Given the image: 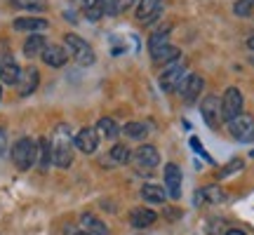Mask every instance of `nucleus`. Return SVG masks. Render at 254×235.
I'll use <instances>...</instances> for the list:
<instances>
[{
    "mask_svg": "<svg viewBox=\"0 0 254 235\" xmlns=\"http://www.w3.org/2000/svg\"><path fill=\"white\" fill-rule=\"evenodd\" d=\"M52 144V165L66 170L73 163V144H71V129L66 125H59L55 132V139L50 141Z\"/></svg>",
    "mask_w": 254,
    "mask_h": 235,
    "instance_id": "obj_1",
    "label": "nucleus"
},
{
    "mask_svg": "<svg viewBox=\"0 0 254 235\" xmlns=\"http://www.w3.org/2000/svg\"><path fill=\"white\" fill-rule=\"evenodd\" d=\"M38 160V144L33 139H19L17 144L12 146V163L17 165V170H31Z\"/></svg>",
    "mask_w": 254,
    "mask_h": 235,
    "instance_id": "obj_2",
    "label": "nucleus"
},
{
    "mask_svg": "<svg viewBox=\"0 0 254 235\" xmlns=\"http://www.w3.org/2000/svg\"><path fill=\"white\" fill-rule=\"evenodd\" d=\"M64 43H66V52L80 63V66H92V63H94V50H92V45L87 40H82V38L75 36V33H68V36L64 38Z\"/></svg>",
    "mask_w": 254,
    "mask_h": 235,
    "instance_id": "obj_3",
    "label": "nucleus"
},
{
    "mask_svg": "<svg viewBox=\"0 0 254 235\" xmlns=\"http://www.w3.org/2000/svg\"><path fill=\"white\" fill-rule=\"evenodd\" d=\"M228 132H231L233 139L243 141V144L252 141L254 139V118L250 116V113H240V116H236L233 120H228Z\"/></svg>",
    "mask_w": 254,
    "mask_h": 235,
    "instance_id": "obj_4",
    "label": "nucleus"
},
{
    "mask_svg": "<svg viewBox=\"0 0 254 235\" xmlns=\"http://www.w3.org/2000/svg\"><path fill=\"white\" fill-rule=\"evenodd\" d=\"M184 78H186V63H184L182 59H177V61H172L170 66H165V71L160 73V87H163L165 92H172L182 85Z\"/></svg>",
    "mask_w": 254,
    "mask_h": 235,
    "instance_id": "obj_5",
    "label": "nucleus"
},
{
    "mask_svg": "<svg viewBox=\"0 0 254 235\" xmlns=\"http://www.w3.org/2000/svg\"><path fill=\"white\" fill-rule=\"evenodd\" d=\"M240 113H243V92L238 87H228L224 92V99H221V118L228 122Z\"/></svg>",
    "mask_w": 254,
    "mask_h": 235,
    "instance_id": "obj_6",
    "label": "nucleus"
},
{
    "mask_svg": "<svg viewBox=\"0 0 254 235\" xmlns=\"http://www.w3.org/2000/svg\"><path fill=\"white\" fill-rule=\"evenodd\" d=\"M200 116H202V120L207 122L212 129H217L219 125H221V101H219V97H214V94H207L205 99H202V104H200Z\"/></svg>",
    "mask_w": 254,
    "mask_h": 235,
    "instance_id": "obj_7",
    "label": "nucleus"
},
{
    "mask_svg": "<svg viewBox=\"0 0 254 235\" xmlns=\"http://www.w3.org/2000/svg\"><path fill=\"white\" fill-rule=\"evenodd\" d=\"M202 87H205L202 75H198V73H186V78L182 80V85H179L177 90H179V97H182L186 104H193V101L200 97Z\"/></svg>",
    "mask_w": 254,
    "mask_h": 235,
    "instance_id": "obj_8",
    "label": "nucleus"
},
{
    "mask_svg": "<svg viewBox=\"0 0 254 235\" xmlns=\"http://www.w3.org/2000/svg\"><path fill=\"white\" fill-rule=\"evenodd\" d=\"M182 170L177 167L174 163H167L165 165V190H167V195L172 200H179L182 198Z\"/></svg>",
    "mask_w": 254,
    "mask_h": 235,
    "instance_id": "obj_9",
    "label": "nucleus"
},
{
    "mask_svg": "<svg viewBox=\"0 0 254 235\" xmlns=\"http://www.w3.org/2000/svg\"><path fill=\"white\" fill-rule=\"evenodd\" d=\"M134 163L139 170H146V172H151L153 167H158V163H160V155H158V148L151 144H144L139 146L134 151Z\"/></svg>",
    "mask_w": 254,
    "mask_h": 235,
    "instance_id": "obj_10",
    "label": "nucleus"
},
{
    "mask_svg": "<svg viewBox=\"0 0 254 235\" xmlns=\"http://www.w3.org/2000/svg\"><path fill=\"white\" fill-rule=\"evenodd\" d=\"M73 144H75V148L82 151V153H87V155L94 153L97 146H99V132H97L94 127H82L80 132L75 134Z\"/></svg>",
    "mask_w": 254,
    "mask_h": 235,
    "instance_id": "obj_11",
    "label": "nucleus"
},
{
    "mask_svg": "<svg viewBox=\"0 0 254 235\" xmlns=\"http://www.w3.org/2000/svg\"><path fill=\"white\" fill-rule=\"evenodd\" d=\"M163 14V0H139V7H136V19L151 24Z\"/></svg>",
    "mask_w": 254,
    "mask_h": 235,
    "instance_id": "obj_12",
    "label": "nucleus"
},
{
    "mask_svg": "<svg viewBox=\"0 0 254 235\" xmlns=\"http://www.w3.org/2000/svg\"><path fill=\"white\" fill-rule=\"evenodd\" d=\"M38 82H40V73H38V68H33V66H28V68H24V71L19 73V94L21 97H28V94H33V92L38 90Z\"/></svg>",
    "mask_w": 254,
    "mask_h": 235,
    "instance_id": "obj_13",
    "label": "nucleus"
},
{
    "mask_svg": "<svg viewBox=\"0 0 254 235\" xmlns=\"http://www.w3.org/2000/svg\"><path fill=\"white\" fill-rule=\"evenodd\" d=\"M226 198V193L219 188V186H205V188L195 190V195H193V205L200 207V205H207V202H221V200Z\"/></svg>",
    "mask_w": 254,
    "mask_h": 235,
    "instance_id": "obj_14",
    "label": "nucleus"
},
{
    "mask_svg": "<svg viewBox=\"0 0 254 235\" xmlns=\"http://www.w3.org/2000/svg\"><path fill=\"white\" fill-rule=\"evenodd\" d=\"M40 57H43V61H45L47 66H52V68H59V66H64V63L68 61V52H66L62 45H47Z\"/></svg>",
    "mask_w": 254,
    "mask_h": 235,
    "instance_id": "obj_15",
    "label": "nucleus"
},
{
    "mask_svg": "<svg viewBox=\"0 0 254 235\" xmlns=\"http://www.w3.org/2000/svg\"><path fill=\"white\" fill-rule=\"evenodd\" d=\"M155 219H158V214H155L153 209L136 207V209H132V214H129V224L134 228H148L155 224Z\"/></svg>",
    "mask_w": 254,
    "mask_h": 235,
    "instance_id": "obj_16",
    "label": "nucleus"
},
{
    "mask_svg": "<svg viewBox=\"0 0 254 235\" xmlns=\"http://www.w3.org/2000/svg\"><path fill=\"white\" fill-rule=\"evenodd\" d=\"M19 73H21V68L17 66V61L12 57H5L2 63H0V80L5 82V85H17Z\"/></svg>",
    "mask_w": 254,
    "mask_h": 235,
    "instance_id": "obj_17",
    "label": "nucleus"
},
{
    "mask_svg": "<svg viewBox=\"0 0 254 235\" xmlns=\"http://www.w3.org/2000/svg\"><path fill=\"white\" fill-rule=\"evenodd\" d=\"M50 26L47 19H40V17H19L14 21V28L17 31H28V33H38V31H45Z\"/></svg>",
    "mask_w": 254,
    "mask_h": 235,
    "instance_id": "obj_18",
    "label": "nucleus"
},
{
    "mask_svg": "<svg viewBox=\"0 0 254 235\" xmlns=\"http://www.w3.org/2000/svg\"><path fill=\"white\" fill-rule=\"evenodd\" d=\"M141 198L146 202H153V205H160L167 200V190L165 186H158V183H146L144 188H141Z\"/></svg>",
    "mask_w": 254,
    "mask_h": 235,
    "instance_id": "obj_19",
    "label": "nucleus"
},
{
    "mask_svg": "<svg viewBox=\"0 0 254 235\" xmlns=\"http://www.w3.org/2000/svg\"><path fill=\"white\" fill-rule=\"evenodd\" d=\"M80 224L85 228V233H92V235H109V228L104 221L94 217V214H82L80 217Z\"/></svg>",
    "mask_w": 254,
    "mask_h": 235,
    "instance_id": "obj_20",
    "label": "nucleus"
},
{
    "mask_svg": "<svg viewBox=\"0 0 254 235\" xmlns=\"http://www.w3.org/2000/svg\"><path fill=\"white\" fill-rule=\"evenodd\" d=\"M50 165H52V144H50V139H40L38 141V167L45 172L50 170Z\"/></svg>",
    "mask_w": 254,
    "mask_h": 235,
    "instance_id": "obj_21",
    "label": "nucleus"
},
{
    "mask_svg": "<svg viewBox=\"0 0 254 235\" xmlns=\"http://www.w3.org/2000/svg\"><path fill=\"white\" fill-rule=\"evenodd\" d=\"M179 50L174 45H165L160 47V50H155V52H151V59H153V63H172L179 59Z\"/></svg>",
    "mask_w": 254,
    "mask_h": 235,
    "instance_id": "obj_22",
    "label": "nucleus"
},
{
    "mask_svg": "<svg viewBox=\"0 0 254 235\" xmlns=\"http://www.w3.org/2000/svg\"><path fill=\"white\" fill-rule=\"evenodd\" d=\"M45 47H47L45 38L38 36V33H31V36L26 38V43H24V55L26 57H38V55H43Z\"/></svg>",
    "mask_w": 254,
    "mask_h": 235,
    "instance_id": "obj_23",
    "label": "nucleus"
},
{
    "mask_svg": "<svg viewBox=\"0 0 254 235\" xmlns=\"http://www.w3.org/2000/svg\"><path fill=\"white\" fill-rule=\"evenodd\" d=\"M106 2H109V0H92L90 5L85 7L87 19H90V21H99V19L106 14Z\"/></svg>",
    "mask_w": 254,
    "mask_h": 235,
    "instance_id": "obj_24",
    "label": "nucleus"
},
{
    "mask_svg": "<svg viewBox=\"0 0 254 235\" xmlns=\"http://www.w3.org/2000/svg\"><path fill=\"white\" fill-rule=\"evenodd\" d=\"M97 129H101V134L106 136V139H116V136L120 134V127L116 125V120H113V118H101L99 125H97Z\"/></svg>",
    "mask_w": 254,
    "mask_h": 235,
    "instance_id": "obj_25",
    "label": "nucleus"
},
{
    "mask_svg": "<svg viewBox=\"0 0 254 235\" xmlns=\"http://www.w3.org/2000/svg\"><path fill=\"white\" fill-rule=\"evenodd\" d=\"M129 158H132V153H129V148H127V146L116 144L113 148H111V160H113V163L125 165V163H129Z\"/></svg>",
    "mask_w": 254,
    "mask_h": 235,
    "instance_id": "obj_26",
    "label": "nucleus"
},
{
    "mask_svg": "<svg viewBox=\"0 0 254 235\" xmlns=\"http://www.w3.org/2000/svg\"><path fill=\"white\" fill-rule=\"evenodd\" d=\"M123 132H125V136H129V139H144L148 129H146L144 122H127V125L123 127Z\"/></svg>",
    "mask_w": 254,
    "mask_h": 235,
    "instance_id": "obj_27",
    "label": "nucleus"
},
{
    "mask_svg": "<svg viewBox=\"0 0 254 235\" xmlns=\"http://www.w3.org/2000/svg\"><path fill=\"white\" fill-rule=\"evenodd\" d=\"M165 45H170L167 31H158V33H153L151 40H148V52H155V50H160V47H165Z\"/></svg>",
    "mask_w": 254,
    "mask_h": 235,
    "instance_id": "obj_28",
    "label": "nucleus"
},
{
    "mask_svg": "<svg viewBox=\"0 0 254 235\" xmlns=\"http://www.w3.org/2000/svg\"><path fill=\"white\" fill-rule=\"evenodd\" d=\"M254 9V0H238L236 5H233V12H236V17H250Z\"/></svg>",
    "mask_w": 254,
    "mask_h": 235,
    "instance_id": "obj_29",
    "label": "nucleus"
},
{
    "mask_svg": "<svg viewBox=\"0 0 254 235\" xmlns=\"http://www.w3.org/2000/svg\"><path fill=\"white\" fill-rule=\"evenodd\" d=\"M190 146H193V151H195V153H200V155H202V158H205L207 163H212V158H209V155L205 153V148H202V144H200V141H198V139H195V136H190Z\"/></svg>",
    "mask_w": 254,
    "mask_h": 235,
    "instance_id": "obj_30",
    "label": "nucleus"
},
{
    "mask_svg": "<svg viewBox=\"0 0 254 235\" xmlns=\"http://www.w3.org/2000/svg\"><path fill=\"white\" fill-rule=\"evenodd\" d=\"M14 5H19V7H40V2L38 0H12Z\"/></svg>",
    "mask_w": 254,
    "mask_h": 235,
    "instance_id": "obj_31",
    "label": "nucleus"
},
{
    "mask_svg": "<svg viewBox=\"0 0 254 235\" xmlns=\"http://www.w3.org/2000/svg\"><path fill=\"white\" fill-rule=\"evenodd\" d=\"M240 167H243V160H233V163H231L226 170L221 172V176H226V174H231V172H236V170H240Z\"/></svg>",
    "mask_w": 254,
    "mask_h": 235,
    "instance_id": "obj_32",
    "label": "nucleus"
},
{
    "mask_svg": "<svg viewBox=\"0 0 254 235\" xmlns=\"http://www.w3.org/2000/svg\"><path fill=\"white\" fill-rule=\"evenodd\" d=\"M5 148H7V132L0 127V155L5 153Z\"/></svg>",
    "mask_w": 254,
    "mask_h": 235,
    "instance_id": "obj_33",
    "label": "nucleus"
},
{
    "mask_svg": "<svg viewBox=\"0 0 254 235\" xmlns=\"http://www.w3.org/2000/svg\"><path fill=\"white\" fill-rule=\"evenodd\" d=\"M132 2H134V0H120V2H118V9H127L129 5H132Z\"/></svg>",
    "mask_w": 254,
    "mask_h": 235,
    "instance_id": "obj_34",
    "label": "nucleus"
},
{
    "mask_svg": "<svg viewBox=\"0 0 254 235\" xmlns=\"http://www.w3.org/2000/svg\"><path fill=\"white\" fill-rule=\"evenodd\" d=\"M224 235H245L243 231H238V228H231V231H226Z\"/></svg>",
    "mask_w": 254,
    "mask_h": 235,
    "instance_id": "obj_35",
    "label": "nucleus"
},
{
    "mask_svg": "<svg viewBox=\"0 0 254 235\" xmlns=\"http://www.w3.org/2000/svg\"><path fill=\"white\" fill-rule=\"evenodd\" d=\"M247 47H250V50H254V36L250 38V40H247Z\"/></svg>",
    "mask_w": 254,
    "mask_h": 235,
    "instance_id": "obj_36",
    "label": "nucleus"
},
{
    "mask_svg": "<svg viewBox=\"0 0 254 235\" xmlns=\"http://www.w3.org/2000/svg\"><path fill=\"white\" fill-rule=\"evenodd\" d=\"M73 235H92V233H85V231H78V233H73Z\"/></svg>",
    "mask_w": 254,
    "mask_h": 235,
    "instance_id": "obj_37",
    "label": "nucleus"
},
{
    "mask_svg": "<svg viewBox=\"0 0 254 235\" xmlns=\"http://www.w3.org/2000/svg\"><path fill=\"white\" fill-rule=\"evenodd\" d=\"M0 97H2V90H0Z\"/></svg>",
    "mask_w": 254,
    "mask_h": 235,
    "instance_id": "obj_38",
    "label": "nucleus"
}]
</instances>
